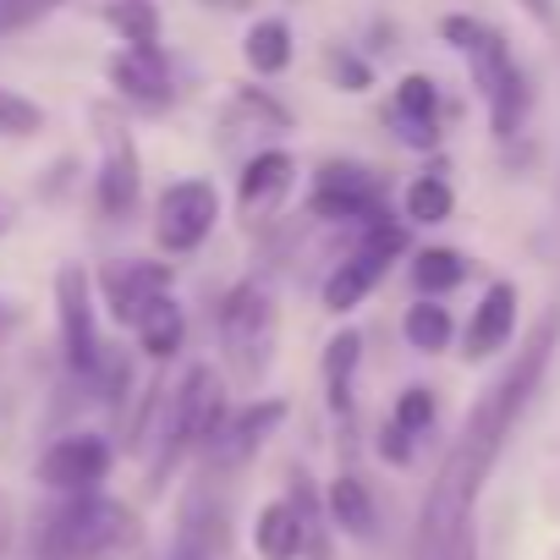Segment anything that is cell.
I'll return each mask as SVG.
<instances>
[{
    "instance_id": "1",
    "label": "cell",
    "mask_w": 560,
    "mask_h": 560,
    "mask_svg": "<svg viewBox=\"0 0 560 560\" xmlns=\"http://www.w3.org/2000/svg\"><path fill=\"white\" fill-rule=\"evenodd\" d=\"M555 341H560V314H549L533 330V341L522 347V358L467 412V423H462L451 456L440 462V472L429 483V500L418 511L412 560H462V555H472V505H478V494H483V483H489V472H494V462H500L516 418L527 412V401H533V390H538V380L549 369Z\"/></svg>"
},
{
    "instance_id": "2",
    "label": "cell",
    "mask_w": 560,
    "mask_h": 560,
    "mask_svg": "<svg viewBox=\"0 0 560 560\" xmlns=\"http://www.w3.org/2000/svg\"><path fill=\"white\" fill-rule=\"evenodd\" d=\"M143 544L138 505L89 489V494H56L34 516V560H132Z\"/></svg>"
},
{
    "instance_id": "3",
    "label": "cell",
    "mask_w": 560,
    "mask_h": 560,
    "mask_svg": "<svg viewBox=\"0 0 560 560\" xmlns=\"http://www.w3.org/2000/svg\"><path fill=\"white\" fill-rule=\"evenodd\" d=\"M440 39L456 45V50L467 56L472 83H478V94H483V105H489L494 138H516L522 121H527L533 89H527V72L516 67L505 34H494V28L478 23V18H445V23H440Z\"/></svg>"
},
{
    "instance_id": "4",
    "label": "cell",
    "mask_w": 560,
    "mask_h": 560,
    "mask_svg": "<svg viewBox=\"0 0 560 560\" xmlns=\"http://www.w3.org/2000/svg\"><path fill=\"white\" fill-rule=\"evenodd\" d=\"M214 336H220V352H225V369L236 374V385H258L269 374L280 314H275V292L264 280H242V287H231L220 298Z\"/></svg>"
},
{
    "instance_id": "5",
    "label": "cell",
    "mask_w": 560,
    "mask_h": 560,
    "mask_svg": "<svg viewBox=\"0 0 560 560\" xmlns=\"http://www.w3.org/2000/svg\"><path fill=\"white\" fill-rule=\"evenodd\" d=\"M407 253V220H390V209H380L374 220H363L358 225V242L336 258V269L325 275V287H319V303H325V314H352L380 280H385V269H390V258H401Z\"/></svg>"
},
{
    "instance_id": "6",
    "label": "cell",
    "mask_w": 560,
    "mask_h": 560,
    "mask_svg": "<svg viewBox=\"0 0 560 560\" xmlns=\"http://www.w3.org/2000/svg\"><path fill=\"white\" fill-rule=\"evenodd\" d=\"M385 209V176L363 160H325L308 187V220L319 225H363Z\"/></svg>"
},
{
    "instance_id": "7",
    "label": "cell",
    "mask_w": 560,
    "mask_h": 560,
    "mask_svg": "<svg viewBox=\"0 0 560 560\" xmlns=\"http://www.w3.org/2000/svg\"><path fill=\"white\" fill-rule=\"evenodd\" d=\"M56 330H61L67 369L89 385V374L105 358V341H100V308H94V275L83 264L56 269Z\"/></svg>"
},
{
    "instance_id": "8",
    "label": "cell",
    "mask_w": 560,
    "mask_h": 560,
    "mask_svg": "<svg viewBox=\"0 0 560 560\" xmlns=\"http://www.w3.org/2000/svg\"><path fill=\"white\" fill-rule=\"evenodd\" d=\"M214 220H220V192H214V182H203V176L171 182V187L160 192V203H154V242H160V253H171V258L198 253V247L209 242Z\"/></svg>"
},
{
    "instance_id": "9",
    "label": "cell",
    "mask_w": 560,
    "mask_h": 560,
    "mask_svg": "<svg viewBox=\"0 0 560 560\" xmlns=\"http://www.w3.org/2000/svg\"><path fill=\"white\" fill-rule=\"evenodd\" d=\"M110 467H116L110 440L94 434V429H72V434L50 440V451L39 456L34 472H39V483L50 494H89V489H100L110 478Z\"/></svg>"
},
{
    "instance_id": "10",
    "label": "cell",
    "mask_w": 560,
    "mask_h": 560,
    "mask_svg": "<svg viewBox=\"0 0 560 560\" xmlns=\"http://www.w3.org/2000/svg\"><path fill=\"white\" fill-rule=\"evenodd\" d=\"M100 138H105V160L94 176V203L105 220H127L138 209V192H143V160H138L132 132L121 121H110V110H100Z\"/></svg>"
},
{
    "instance_id": "11",
    "label": "cell",
    "mask_w": 560,
    "mask_h": 560,
    "mask_svg": "<svg viewBox=\"0 0 560 560\" xmlns=\"http://www.w3.org/2000/svg\"><path fill=\"white\" fill-rule=\"evenodd\" d=\"M287 423V401H247V407H236V412H225V423L214 429V440L203 445V462L214 467V472H231V467H242V462H253L258 456V445Z\"/></svg>"
},
{
    "instance_id": "12",
    "label": "cell",
    "mask_w": 560,
    "mask_h": 560,
    "mask_svg": "<svg viewBox=\"0 0 560 560\" xmlns=\"http://www.w3.org/2000/svg\"><path fill=\"white\" fill-rule=\"evenodd\" d=\"M105 78H110L116 100H121V105H132V110L160 116V110H171V105H176L165 50H127V45H121V50L105 61Z\"/></svg>"
},
{
    "instance_id": "13",
    "label": "cell",
    "mask_w": 560,
    "mask_h": 560,
    "mask_svg": "<svg viewBox=\"0 0 560 560\" xmlns=\"http://www.w3.org/2000/svg\"><path fill=\"white\" fill-rule=\"evenodd\" d=\"M171 287H176V264H160V258H116L100 269V298L121 325H132V314Z\"/></svg>"
},
{
    "instance_id": "14",
    "label": "cell",
    "mask_w": 560,
    "mask_h": 560,
    "mask_svg": "<svg viewBox=\"0 0 560 560\" xmlns=\"http://www.w3.org/2000/svg\"><path fill=\"white\" fill-rule=\"evenodd\" d=\"M225 555V500L209 494V483L187 489L182 511H176V533L165 560H220Z\"/></svg>"
},
{
    "instance_id": "15",
    "label": "cell",
    "mask_w": 560,
    "mask_h": 560,
    "mask_svg": "<svg viewBox=\"0 0 560 560\" xmlns=\"http://www.w3.org/2000/svg\"><path fill=\"white\" fill-rule=\"evenodd\" d=\"M385 121L401 132V143L412 149H434L440 143V83L423 78V72H407L390 94V110Z\"/></svg>"
},
{
    "instance_id": "16",
    "label": "cell",
    "mask_w": 560,
    "mask_h": 560,
    "mask_svg": "<svg viewBox=\"0 0 560 560\" xmlns=\"http://www.w3.org/2000/svg\"><path fill=\"white\" fill-rule=\"evenodd\" d=\"M292 182H298V160H292L287 149H258V154L242 165L236 209H242L247 220H264V214H275L280 198L292 192Z\"/></svg>"
},
{
    "instance_id": "17",
    "label": "cell",
    "mask_w": 560,
    "mask_h": 560,
    "mask_svg": "<svg viewBox=\"0 0 560 560\" xmlns=\"http://www.w3.org/2000/svg\"><path fill=\"white\" fill-rule=\"evenodd\" d=\"M511 336H516V287H511V280H494V287L478 298L472 319H467L462 352H467L472 363H483V358L505 352V347H511Z\"/></svg>"
},
{
    "instance_id": "18",
    "label": "cell",
    "mask_w": 560,
    "mask_h": 560,
    "mask_svg": "<svg viewBox=\"0 0 560 560\" xmlns=\"http://www.w3.org/2000/svg\"><path fill=\"white\" fill-rule=\"evenodd\" d=\"M319 500H325V522H330L336 533H347V538H358V544H369V538L380 533V505H374V494H369V483H363L358 472H336Z\"/></svg>"
},
{
    "instance_id": "19",
    "label": "cell",
    "mask_w": 560,
    "mask_h": 560,
    "mask_svg": "<svg viewBox=\"0 0 560 560\" xmlns=\"http://www.w3.org/2000/svg\"><path fill=\"white\" fill-rule=\"evenodd\" d=\"M132 336H138V352H143V358L171 363V358L182 352V341H187V314H182V303H176L171 292L149 298V303L132 314Z\"/></svg>"
},
{
    "instance_id": "20",
    "label": "cell",
    "mask_w": 560,
    "mask_h": 560,
    "mask_svg": "<svg viewBox=\"0 0 560 560\" xmlns=\"http://www.w3.org/2000/svg\"><path fill=\"white\" fill-rule=\"evenodd\" d=\"M253 555L258 560H303V516H298V505L287 494L258 505V516H253Z\"/></svg>"
},
{
    "instance_id": "21",
    "label": "cell",
    "mask_w": 560,
    "mask_h": 560,
    "mask_svg": "<svg viewBox=\"0 0 560 560\" xmlns=\"http://www.w3.org/2000/svg\"><path fill=\"white\" fill-rule=\"evenodd\" d=\"M242 61L253 78H280L292 67V23L287 18H258L242 39Z\"/></svg>"
},
{
    "instance_id": "22",
    "label": "cell",
    "mask_w": 560,
    "mask_h": 560,
    "mask_svg": "<svg viewBox=\"0 0 560 560\" xmlns=\"http://www.w3.org/2000/svg\"><path fill=\"white\" fill-rule=\"evenodd\" d=\"M358 358H363V336L358 330H341L330 336L325 347V390H330V412L352 423V374H358Z\"/></svg>"
},
{
    "instance_id": "23",
    "label": "cell",
    "mask_w": 560,
    "mask_h": 560,
    "mask_svg": "<svg viewBox=\"0 0 560 560\" xmlns=\"http://www.w3.org/2000/svg\"><path fill=\"white\" fill-rule=\"evenodd\" d=\"M401 336H407V347H412V352L434 358V352H445V347H451L456 319H451V308H445L440 298H418V303L407 308V319H401Z\"/></svg>"
},
{
    "instance_id": "24",
    "label": "cell",
    "mask_w": 560,
    "mask_h": 560,
    "mask_svg": "<svg viewBox=\"0 0 560 560\" xmlns=\"http://www.w3.org/2000/svg\"><path fill=\"white\" fill-rule=\"evenodd\" d=\"M105 28L127 50H160V7H154V0H110V7H105Z\"/></svg>"
},
{
    "instance_id": "25",
    "label": "cell",
    "mask_w": 560,
    "mask_h": 560,
    "mask_svg": "<svg viewBox=\"0 0 560 560\" xmlns=\"http://www.w3.org/2000/svg\"><path fill=\"white\" fill-rule=\"evenodd\" d=\"M225 121L231 127H258V132H287L292 127V110L280 105L269 89H231V100H225Z\"/></svg>"
},
{
    "instance_id": "26",
    "label": "cell",
    "mask_w": 560,
    "mask_h": 560,
    "mask_svg": "<svg viewBox=\"0 0 560 560\" xmlns=\"http://www.w3.org/2000/svg\"><path fill=\"white\" fill-rule=\"evenodd\" d=\"M467 280V258L456 253V247H423L418 258H412V287L423 292V298H445V292H456Z\"/></svg>"
},
{
    "instance_id": "27",
    "label": "cell",
    "mask_w": 560,
    "mask_h": 560,
    "mask_svg": "<svg viewBox=\"0 0 560 560\" xmlns=\"http://www.w3.org/2000/svg\"><path fill=\"white\" fill-rule=\"evenodd\" d=\"M287 500L298 505L303 516V560H330V533H325V500L314 494V478L308 472H292V489Z\"/></svg>"
},
{
    "instance_id": "28",
    "label": "cell",
    "mask_w": 560,
    "mask_h": 560,
    "mask_svg": "<svg viewBox=\"0 0 560 560\" xmlns=\"http://www.w3.org/2000/svg\"><path fill=\"white\" fill-rule=\"evenodd\" d=\"M401 209H407V225H440V220H451V209H456V192H451V182L445 176H412V187H407V198H401Z\"/></svg>"
},
{
    "instance_id": "29",
    "label": "cell",
    "mask_w": 560,
    "mask_h": 560,
    "mask_svg": "<svg viewBox=\"0 0 560 560\" xmlns=\"http://www.w3.org/2000/svg\"><path fill=\"white\" fill-rule=\"evenodd\" d=\"M434 418H440V401H434V390L429 385H407L401 396H396V407H390V418L385 423H396L401 434H429L434 429Z\"/></svg>"
},
{
    "instance_id": "30",
    "label": "cell",
    "mask_w": 560,
    "mask_h": 560,
    "mask_svg": "<svg viewBox=\"0 0 560 560\" xmlns=\"http://www.w3.org/2000/svg\"><path fill=\"white\" fill-rule=\"evenodd\" d=\"M45 127V110L23 100L18 89H0V138H34Z\"/></svg>"
},
{
    "instance_id": "31",
    "label": "cell",
    "mask_w": 560,
    "mask_h": 560,
    "mask_svg": "<svg viewBox=\"0 0 560 560\" xmlns=\"http://www.w3.org/2000/svg\"><path fill=\"white\" fill-rule=\"evenodd\" d=\"M325 72H330V83H336V89H347V94H363V89H374V67H369L358 50H341V45H330V56H325Z\"/></svg>"
},
{
    "instance_id": "32",
    "label": "cell",
    "mask_w": 560,
    "mask_h": 560,
    "mask_svg": "<svg viewBox=\"0 0 560 560\" xmlns=\"http://www.w3.org/2000/svg\"><path fill=\"white\" fill-rule=\"evenodd\" d=\"M67 0H0V39L7 34H23L34 23H45L50 12H61Z\"/></svg>"
},
{
    "instance_id": "33",
    "label": "cell",
    "mask_w": 560,
    "mask_h": 560,
    "mask_svg": "<svg viewBox=\"0 0 560 560\" xmlns=\"http://www.w3.org/2000/svg\"><path fill=\"white\" fill-rule=\"evenodd\" d=\"M412 445H418V440H412V434H401L396 423H385V429H380V456H385L390 467H407V462H412Z\"/></svg>"
},
{
    "instance_id": "34",
    "label": "cell",
    "mask_w": 560,
    "mask_h": 560,
    "mask_svg": "<svg viewBox=\"0 0 560 560\" xmlns=\"http://www.w3.org/2000/svg\"><path fill=\"white\" fill-rule=\"evenodd\" d=\"M18 225V198H7V192H0V236H7Z\"/></svg>"
},
{
    "instance_id": "35",
    "label": "cell",
    "mask_w": 560,
    "mask_h": 560,
    "mask_svg": "<svg viewBox=\"0 0 560 560\" xmlns=\"http://www.w3.org/2000/svg\"><path fill=\"white\" fill-rule=\"evenodd\" d=\"M209 12H253V0H203Z\"/></svg>"
},
{
    "instance_id": "36",
    "label": "cell",
    "mask_w": 560,
    "mask_h": 560,
    "mask_svg": "<svg viewBox=\"0 0 560 560\" xmlns=\"http://www.w3.org/2000/svg\"><path fill=\"white\" fill-rule=\"evenodd\" d=\"M522 7H527L533 18H544V23H549V0H522Z\"/></svg>"
},
{
    "instance_id": "37",
    "label": "cell",
    "mask_w": 560,
    "mask_h": 560,
    "mask_svg": "<svg viewBox=\"0 0 560 560\" xmlns=\"http://www.w3.org/2000/svg\"><path fill=\"white\" fill-rule=\"evenodd\" d=\"M462 560H472V555H462Z\"/></svg>"
}]
</instances>
